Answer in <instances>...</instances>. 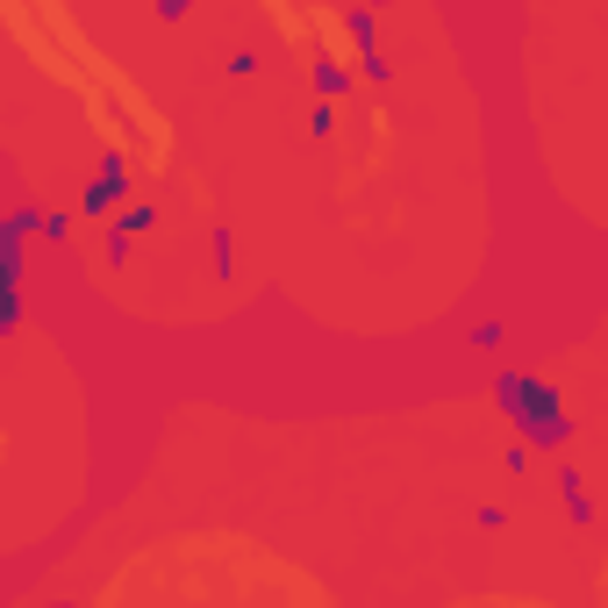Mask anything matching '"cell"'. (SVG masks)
I'll return each instance as SVG.
<instances>
[{"label":"cell","instance_id":"obj_6","mask_svg":"<svg viewBox=\"0 0 608 608\" xmlns=\"http://www.w3.org/2000/svg\"><path fill=\"white\" fill-rule=\"evenodd\" d=\"M101 258H107V265H129V229H122V223L101 237Z\"/></svg>","mask_w":608,"mask_h":608},{"label":"cell","instance_id":"obj_2","mask_svg":"<svg viewBox=\"0 0 608 608\" xmlns=\"http://www.w3.org/2000/svg\"><path fill=\"white\" fill-rule=\"evenodd\" d=\"M122 201H129V157H122V151H101V165H93L87 193H79V215H93V223H115Z\"/></svg>","mask_w":608,"mask_h":608},{"label":"cell","instance_id":"obj_7","mask_svg":"<svg viewBox=\"0 0 608 608\" xmlns=\"http://www.w3.org/2000/svg\"><path fill=\"white\" fill-rule=\"evenodd\" d=\"M193 8H201V0H151V15H157V22H187Z\"/></svg>","mask_w":608,"mask_h":608},{"label":"cell","instance_id":"obj_3","mask_svg":"<svg viewBox=\"0 0 608 608\" xmlns=\"http://www.w3.org/2000/svg\"><path fill=\"white\" fill-rule=\"evenodd\" d=\"M372 15H380L372 0H365V8H344V36H351V51H358V72L372 79V87H387L394 72H387V58H380V22Z\"/></svg>","mask_w":608,"mask_h":608},{"label":"cell","instance_id":"obj_5","mask_svg":"<svg viewBox=\"0 0 608 608\" xmlns=\"http://www.w3.org/2000/svg\"><path fill=\"white\" fill-rule=\"evenodd\" d=\"M315 93H322V101H337V93H351V72H344V65H337V58H330V51L315 58Z\"/></svg>","mask_w":608,"mask_h":608},{"label":"cell","instance_id":"obj_1","mask_svg":"<svg viewBox=\"0 0 608 608\" xmlns=\"http://www.w3.org/2000/svg\"><path fill=\"white\" fill-rule=\"evenodd\" d=\"M494 408L516 416V436H530L537 452L573 444V408H566V394H558L552 380H537V372H502V380H494Z\"/></svg>","mask_w":608,"mask_h":608},{"label":"cell","instance_id":"obj_4","mask_svg":"<svg viewBox=\"0 0 608 608\" xmlns=\"http://www.w3.org/2000/svg\"><path fill=\"white\" fill-rule=\"evenodd\" d=\"M558 502H566V516H573L580 530L594 522V502H587V480H580V466H566V472H558Z\"/></svg>","mask_w":608,"mask_h":608},{"label":"cell","instance_id":"obj_8","mask_svg":"<svg viewBox=\"0 0 608 608\" xmlns=\"http://www.w3.org/2000/svg\"><path fill=\"white\" fill-rule=\"evenodd\" d=\"M115 223H122V229H129V237H143V229H151V223H157V215H151V208H122V215H115Z\"/></svg>","mask_w":608,"mask_h":608}]
</instances>
